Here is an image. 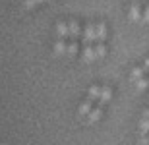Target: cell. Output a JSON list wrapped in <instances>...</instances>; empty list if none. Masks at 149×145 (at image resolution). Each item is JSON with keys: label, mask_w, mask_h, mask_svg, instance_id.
I'll return each instance as SVG.
<instances>
[{"label": "cell", "mask_w": 149, "mask_h": 145, "mask_svg": "<svg viewBox=\"0 0 149 145\" xmlns=\"http://www.w3.org/2000/svg\"><path fill=\"white\" fill-rule=\"evenodd\" d=\"M111 99H112V89H111V87H103L99 103H101V105H107V103H109Z\"/></svg>", "instance_id": "12"}, {"label": "cell", "mask_w": 149, "mask_h": 145, "mask_svg": "<svg viewBox=\"0 0 149 145\" xmlns=\"http://www.w3.org/2000/svg\"><path fill=\"white\" fill-rule=\"evenodd\" d=\"M56 33H58V37H60V39H66V37H70V23L58 22V23H56Z\"/></svg>", "instance_id": "3"}, {"label": "cell", "mask_w": 149, "mask_h": 145, "mask_svg": "<svg viewBox=\"0 0 149 145\" xmlns=\"http://www.w3.org/2000/svg\"><path fill=\"white\" fill-rule=\"evenodd\" d=\"M143 68H145V70H147V72H149V58H147V60H145V64H143Z\"/></svg>", "instance_id": "19"}, {"label": "cell", "mask_w": 149, "mask_h": 145, "mask_svg": "<svg viewBox=\"0 0 149 145\" xmlns=\"http://www.w3.org/2000/svg\"><path fill=\"white\" fill-rule=\"evenodd\" d=\"M87 116H89L87 122H89V124H95V122H99V120H101V116H103V110H101L99 106H97V108H91V112H89Z\"/></svg>", "instance_id": "8"}, {"label": "cell", "mask_w": 149, "mask_h": 145, "mask_svg": "<svg viewBox=\"0 0 149 145\" xmlns=\"http://www.w3.org/2000/svg\"><path fill=\"white\" fill-rule=\"evenodd\" d=\"M77 50H79V46H77V43L74 41V43H70V45H68V50H66V54L70 56V58H74V56L77 54Z\"/></svg>", "instance_id": "14"}, {"label": "cell", "mask_w": 149, "mask_h": 145, "mask_svg": "<svg viewBox=\"0 0 149 145\" xmlns=\"http://www.w3.org/2000/svg\"><path fill=\"white\" fill-rule=\"evenodd\" d=\"M139 130H141L143 134H149V118H141V120H139Z\"/></svg>", "instance_id": "16"}, {"label": "cell", "mask_w": 149, "mask_h": 145, "mask_svg": "<svg viewBox=\"0 0 149 145\" xmlns=\"http://www.w3.org/2000/svg\"><path fill=\"white\" fill-rule=\"evenodd\" d=\"M143 23H149V6H145V10H143Z\"/></svg>", "instance_id": "18"}, {"label": "cell", "mask_w": 149, "mask_h": 145, "mask_svg": "<svg viewBox=\"0 0 149 145\" xmlns=\"http://www.w3.org/2000/svg\"><path fill=\"white\" fill-rule=\"evenodd\" d=\"M91 108H93V101L87 99V101H83L81 105H79V108H77V114H79V116H87L89 112H91Z\"/></svg>", "instance_id": "5"}, {"label": "cell", "mask_w": 149, "mask_h": 145, "mask_svg": "<svg viewBox=\"0 0 149 145\" xmlns=\"http://www.w3.org/2000/svg\"><path fill=\"white\" fill-rule=\"evenodd\" d=\"M143 17V14H141V6L138 4V0H136V4L130 6V19L132 22H139Z\"/></svg>", "instance_id": "4"}, {"label": "cell", "mask_w": 149, "mask_h": 145, "mask_svg": "<svg viewBox=\"0 0 149 145\" xmlns=\"http://www.w3.org/2000/svg\"><path fill=\"white\" fill-rule=\"evenodd\" d=\"M45 0H25V2H23V6H25V8H35V6H39V4H43Z\"/></svg>", "instance_id": "17"}, {"label": "cell", "mask_w": 149, "mask_h": 145, "mask_svg": "<svg viewBox=\"0 0 149 145\" xmlns=\"http://www.w3.org/2000/svg\"><path fill=\"white\" fill-rule=\"evenodd\" d=\"M105 39H107V25L97 23V43H105Z\"/></svg>", "instance_id": "11"}, {"label": "cell", "mask_w": 149, "mask_h": 145, "mask_svg": "<svg viewBox=\"0 0 149 145\" xmlns=\"http://www.w3.org/2000/svg\"><path fill=\"white\" fill-rule=\"evenodd\" d=\"M101 91H103V87H101V85H91V87H89V91H87V99L99 101L101 99Z\"/></svg>", "instance_id": "7"}, {"label": "cell", "mask_w": 149, "mask_h": 145, "mask_svg": "<svg viewBox=\"0 0 149 145\" xmlns=\"http://www.w3.org/2000/svg\"><path fill=\"white\" fill-rule=\"evenodd\" d=\"M134 83H136V89L138 91H145L149 87V79H145V78H139L138 81H134Z\"/></svg>", "instance_id": "13"}, {"label": "cell", "mask_w": 149, "mask_h": 145, "mask_svg": "<svg viewBox=\"0 0 149 145\" xmlns=\"http://www.w3.org/2000/svg\"><path fill=\"white\" fill-rule=\"evenodd\" d=\"M81 60L83 62H93V60H97V54H95V46H91V45H85V49H83V52H81Z\"/></svg>", "instance_id": "2"}, {"label": "cell", "mask_w": 149, "mask_h": 145, "mask_svg": "<svg viewBox=\"0 0 149 145\" xmlns=\"http://www.w3.org/2000/svg\"><path fill=\"white\" fill-rule=\"evenodd\" d=\"M138 2H139V0H138Z\"/></svg>", "instance_id": "21"}, {"label": "cell", "mask_w": 149, "mask_h": 145, "mask_svg": "<svg viewBox=\"0 0 149 145\" xmlns=\"http://www.w3.org/2000/svg\"><path fill=\"white\" fill-rule=\"evenodd\" d=\"M145 72H147V70H145L143 66L134 68V70H132V74H130V81H138L139 78H143V76H145Z\"/></svg>", "instance_id": "10"}, {"label": "cell", "mask_w": 149, "mask_h": 145, "mask_svg": "<svg viewBox=\"0 0 149 145\" xmlns=\"http://www.w3.org/2000/svg\"><path fill=\"white\" fill-rule=\"evenodd\" d=\"M97 41V23H87L85 25V31H83V43L85 45H91Z\"/></svg>", "instance_id": "1"}, {"label": "cell", "mask_w": 149, "mask_h": 145, "mask_svg": "<svg viewBox=\"0 0 149 145\" xmlns=\"http://www.w3.org/2000/svg\"><path fill=\"white\" fill-rule=\"evenodd\" d=\"M95 54H97V58H103V56L107 54V46L103 45V43H97V45H95Z\"/></svg>", "instance_id": "15"}, {"label": "cell", "mask_w": 149, "mask_h": 145, "mask_svg": "<svg viewBox=\"0 0 149 145\" xmlns=\"http://www.w3.org/2000/svg\"><path fill=\"white\" fill-rule=\"evenodd\" d=\"M141 116H143V118H149V108H147V110H143V114H141Z\"/></svg>", "instance_id": "20"}, {"label": "cell", "mask_w": 149, "mask_h": 145, "mask_svg": "<svg viewBox=\"0 0 149 145\" xmlns=\"http://www.w3.org/2000/svg\"><path fill=\"white\" fill-rule=\"evenodd\" d=\"M66 50H68L66 41H64V39H60V41H56L54 49H52V54H54V56H62V54H66Z\"/></svg>", "instance_id": "6"}, {"label": "cell", "mask_w": 149, "mask_h": 145, "mask_svg": "<svg viewBox=\"0 0 149 145\" xmlns=\"http://www.w3.org/2000/svg\"><path fill=\"white\" fill-rule=\"evenodd\" d=\"M79 35H81L79 22H76V19H74V22H70V37H72V39H77Z\"/></svg>", "instance_id": "9"}]
</instances>
